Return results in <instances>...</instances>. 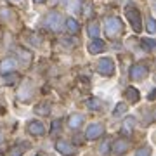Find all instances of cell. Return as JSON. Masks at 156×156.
<instances>
[{
	"label": "cell",
	"instance_id": "20",
	"mask_svg": "<svg viewBox=\"0 0 156 156\" xmlns=\"http://www.w3.org/2000/svg\"><path fill=\"white\" fill-rule=\"evenodd\" d=\"M19 80V75L16 73H9V75H4V83L5 85H14Z\"/></svg>",
	"mask_w": 156,
	"mask_h": 156
},
{
	"label": "cell",
	"instance_id": "30",
	"mask_svg": "<svg viewBox=\"0 0 156 156\" xmlns=\"http://www.w3.org/2000/svg\"><path fill=\"white\" fill-rule=\"evenodd\" d=\"M35 2H37V4H42V2H45V0H35Z\"/></svg>",
	"mask_w": 156,
	"mask_h": 156
},
{
	"label": "cell",
	"instance_id": "14",
	"mask_svg": "<svg viewBox=\"0 0 156 156\" xmlns=\"http://www.w3.org/2000/svg\"><path fill=\"white\" fill-rule=\"evenodd\" d=\"M82 123H83V116H82V115H71L69 120H68L69 128H80L82 127Z\"/></svg>",
	"mask_w": 156,
	"mask_h": 156
},
{
	"label": "cell",
	"instance_id": "31",
	"mask_svg": "<svg viewBox=\"0 0 156 156\" xmlns=\"http://www.w3.org/2000/svg\"><path fill=\"white\" fill-rule=\"evenodd\" d=\"M12 2H19V0H12Z\"/></svg>",
	"mask_w": 156,
	"mask_h": 156
},
{
	"label": "cell",
	"instance_id": "24",
	"mask_svg": "<svg viewBox=\"0 0 156 156\" xmlns=\"http://www.w3.org/2000/svg\"><path fill=\"white\" fill-rule=\"evenodd\" d=\"M147 31H149V33H154V31H156L154 19H153V17H149V19H147Z\"/></svg>",
	"mask_w": 156,
	"mask_h": 156
},
{
	"label": "cell",
	"instance_id": "4",
	"mask_svg": "<svg viewBox=\"0 0 156 156\" xmlns=\"http://www.w3.org/2000/svg\"><path fill=\"white\" fill-rule=\"evenodd\" d=\"M45 24H47L50 30H54V31H59V30H61V24H62L61 14H59V12H50L49 16L45 17Z\"/></svg>",
	"mask_w": 156,
	"mask_h": 156
},
{
	"label": "cell",
	"instance_id": "27",
	"mask_svg": "<svg viewBox=\"0 0 156 156\" xmlns=\"http://www.w3.org/2000/svg\"><path fill=\"white\" fill-rule=\"evenodd\" d=\"M57 127H59V122H54V123H52V134H56Z\"/></svg>",
	"mask_w": 156,
	"mask_h": 156
},
{
	"label": "cell",
	"instance_id": "5",
	"mask_svg": "<svg viewBox=\"0 0 156 156\" xmlns=\"http://www.w3.org/2000/svg\"><path fill=\"white\" fill-rule=\"evenodd\" d=\"M102 132H104V127L101 125V123H92V125H89L87 127V132H85V137L90 140L97 139V137H101L102 135Z\"/></svg>",
	"mask_w": 156,
	"mask_h": 156
},
{
	"label": "cell",
	"instance_id": "12",
	"mask_svg": "<svg viewBox=\"0 0 156 156\" xmlns=\"http://www.w3.org/2000/svg\"><path fill=\"white\" fill-rule=\"evenodd\" d=\"M104 49V40H101V38H94L92 42H90V45H89V52L90 54H99L101 50Z\"/></svg>",
	"mask_w": 156,
	"mask_h": 156
},
{
	"label": "cell",
	"instance_id": "18",
	"mask_svg": "<svg viewBox=\"0 0 156 156\" xmlns=\"http://www.w3.org/2000/svg\"><path fill=\"white\" fill-rule=\"evenodd\" d=\"M87 33L92 37V38H97L101 33V28H99V24H95V23H90L89 26H87Z\"/></svg>",
	"mask_w": 156,
	"mask_h": 156
},
{
	"label": "cell",
	"instance_id": "28",
	"mask_svg": "<svg viewBox=\"0 0 156 156\" xmlns=\"http://www.w3.org/2000/svg\"><path fill=\"white\" fill-rule=\"evenodd\" d=\"M154 94H156L154 90H151V92H149V95H147V97H149V101H153V99H154Z\"/></svg>",
	"mask_w": 156,
	"mask_h": 156
},
{
	"label": "cell",
	"instance_id": "6",
	"mask_svg": "<svg viewBox=\"0 0 156 156\" xmlns=\"http://www.w3.org/2000/svg\"><path fill=\"white\" fill-rule=\"evenodd\" d=\"M147 73H149V69H147L146 64H135L134 68H130V76H132V80H142V78L147 76Z\"/></svg>",
	"mask_w": 156,
	"mask_h": 156
},
{
	"label": "cell",
	"instance_id": "16",
	"mask_svg": "<svg viewBox=\"0 0 156 156\" xmlns=\"http://www.w3.org/2000/svg\"><path fill=\"white\" fill-rule=\"evenodd\" d=\"M125 95L128 97L130 102H137V101H139V90L134 89V87H128V89L125 90Z\"/></svg>",
	"mask_w": 156,
	"mask_h": 156
},
{
	"label": "cell",
	"instance_id": "22",
	"mask_svg": "<svg viewBox=\"0 0 156 156\" xmlns=\"http://www.w3.org/2000/svg\"><path fill=\"white\" fill-rule=\"evenodd\" d=\"M83 14L87 17H92V4H90V2H87L83 5Z\"/></svg>",
	"mask_w": 156,
	"mask_h": 156
},
{
	"label": "cell",
	"instance_id": "32",
	"mask_svg": "<svg viewBox=\"0 0 156 156\" xmlns=\"http://www.w3.org/2000/svg\"><path fill=\"white\" fill-rule=\"evenodd\" d=\"M38 156H40V154H38Z\"/></svg>",
	"mask_w": 156,
	"mask_h": 156
},
{
	"label": "cell",
	"instance_id": "1",
	"mask_svg": "<svg viewBox=\"0 0 156 156\" xmlns=\"http://www.w3.org/2000/svg\"><path fill=\"white\" fill-rule=\"evenodd\" d=\"M104 28H106V35H108V37H109V38H115V37H118V35L122 33L123 23H122L120 17L113 16V17H108V19H106Z\"/></svg>",
	"mask_w": 156,
	"mask_h": 156
},
{
	"label": "cell",
	"instance_id": "19",
	"mask_svg": "<svg viewBox=\"0 0 156 156\" xmlns=\"http://www.w3.org/2000/svg\"><path fill=\"white\" fill-rule=\"evenodd\" d=\"M125 113H127V104L125 102H118L116 108L113 109V116L118 118V116H122V115H125Z\"/></svg>",
	"mask_w": 156,
	"mask_h": 156
},
{
	"label": "cell",
	"instance_id": "26",
	"mask_svg": "<svg viewBox=\"0 0 156 156\" xmlns=\"http://www.w3.org/2000/svg\"><path fill=\"white\" fill-rule=\"evenodd\" d=\"M21 154H23V149H21V147H14V149L11 151V154H9V156H21Z\"/></svg>",
	"mask_w": 156,
	"mask_h": 156
},
{
	"label": "cell",
	"instance_id": "7",
	"mask_svg": "<svg viewBox=\"0 0 156 156\" xmlns=\"http://www.w3.org/2000/svg\"><path fill=\"white\" fill-rule=\"evenodd\" d=\"M16 68H17V62L12 57H5L4 61L0 62V73H2V76L4 75H9V73H14Z\"/></svg>",
	"mask_w": 156,
	"mask_h": 156
},
{
	"label": "cell",
	"instance_id": "11",
	"mask_svg": "<svg viewBox=\"0 0 156 156\" xmlns=\"http://www.w3.org/2000/svg\"><path fill=\"white\" fill-rule=\"evenodd\" d=\"M134 125H135V118L134 116H128L125 122H123V127H122V134L123 135H132V132H134Z\"/></svg>",
	"mask_w": 156,
	"mask_h": 156
},
{
	"label": "cell",
	"instance_id": "23",
	"mask_svg": "<svg viewBox=\"0 0 156 156\" xmlns=\"http://www.w3.org/2000/svg\"><path fill=\"white\" fill-rule=\"evenodd\" d=\"M135 156H151V149L149 147H140V149L135 153Z\"/></svg>",
	"mask_w": 156,
	"mask_h": 156
},
{
	"label": "cell",
	"instance_id": "13",
	"mask_svg": "<svg viewBox=\"0 0 156 156\" xmlns=\"http://www.w3.org/2000/svg\"><path fill=\"white\" fill-rule=\"evenodd\" d=\"M64 24H66V30L69 33H78V31H80V23H78L75 17H68Z\"/></svg>",
	"mask_w": 156,
	"mask_h": 156
},
{
	"label": "cell",
	"instance_id": "17",
	"mask_svg": "<svg viewBox=\"0 0 156 156\" xmlns=\"http://www.w3.org/2000/svg\"><path fill=\"white\" fill-rule=\"evenodd\" d=\"M87 108H89V109H92V111H101L102 104H101V101H99V99H95V97H90V99L87 101Z\"/></svg>",
	"mask_w": 156,
	"mask_h": 156
},
{
	"label": "cell",
	"instance_id": "8",
	"mask_svg": "<svg viewBox=\"0 0 156 156\" xmlns=\"http://www.w3.org/2000/svg\"><path fill=\"white\" fill-rule=\"evenodd\" d=\"M56 149H57V153H61L62 156H73L76 153V149H75L69 142H66V140H57Z\"/></svg>",
	"mask_w": 156,
	"mask_h": 156
},
{
	"label": "cell",
	"instance_id": "2",
	"mask_svg": "<svg viewBox=\"0 0 156 156\" xmlns=\"http://www.w3.org/2000/svg\"><path fill=\"white\" fill-rule=\"evenodd\" d=\"M125 16H127L128 23L132 24V28H134V31H140L142 30V23H140V12L137 7H134L132 4L130 5L125 7Z\"/></svg>",
	"mask_w": 156,
	"mask_h": 156
},
{
	"label": "cell",
	"instance_id": "15",
	"mask_svg": "<svg viewBox=\"0 0 156 156\" xmlns=\"http://www.w3.org/2000/svg\"><path fill=\"white\" fill-rule=\"evenodd\" d=\"M35 113L37 115H42V116H47L50 113V102H40L35 106Z\"/></svg>",
	"mask_w": 156,
	"mask_h": 156
},
{
	"label": "cell",
	"instance_id": "25",
	"mask_svg": "<svg viewBox=\"0 0 156 156\" xmlns=\"http://www.w3.org/2000/svg\"><path fill=\"white\" fill-rule=\"evenodd\" d=\"M108 149H109V142L106 140V142H102V146L99 147V153L101 154H108Z\"/></svg>",
	"mask_w": 156,
	"mask_h": 156
},
{
	"label": "cell",
	"instance_id": "3",
	"mask_svg": "<svg viewBox=\"0 0 156 156\" xmlns=\"http://www.w3.org/2000/svg\"><path fill=\"white\" fill-rule=\"evenodd\" d=\"M97 71L101 75H104V76H111L113 73H115V62H113V59L101 57L99 62H97Z\"/></svg>",
	"mask_w": 156,
	"mask_h": 156
},
{
	"label": "cell",
	"instance_id": "21",
	"mask_svg": "<svg viewBox=\"0 0 156 156\" xmlns=\"http://www.w3.org/2000/svg\"><path fill=\"white\" fill-rule=\"evenodd\" d=\"M142 45H144L146 49H154L156 42L154 40H151V38H142Z\"/></svg>",
	"mask_w": 156,
	"mask_h": 156
},
{
	"label": "cell",
	"instance_id": "10",
	"mask_svg": "<svg viewBox=\"0 0 156 156\" xmlns=\"http://www.w3.org/2000/svg\"><path fill=\"white\" fill-rule=\"evenodd\" d=\"M113 151L116 153V154H123L125 151H128V140L125 139H116L115 142H113Z\"/></svg>",
	"mask_w": 156,
	"mask_h": 156
},
{
	"label": "cell",
	"instance_id": "29",
	"mask_svg": "<svg viewBox=\"0 0 156 156\" xmlns=\"http://www.w3.org/2000/svg\"><path fill=\"white\" fill-rule=\"evenodd\" d=\"M2 140H4V135H2V132H0V142H2Z\"/></svg>",
	"mask_w": 156,
	"mask_h": 156
},
{
	"label": "cell",
	"instance_id": "9",
	"mask_svg": "<svg viewBox=\"0 0 156 156\" xmlns=\"http://www.w3.org/2000/svg\"><path fill=\"white\" fill-rule=\"evenodd\" d=\"M28 132L31 135H42L45 132V127L44 123H40L38 120H33V122L28 123Z\"/></svg>",
	"mask_w": 156,
	"mask_h": 156
}]
</instances>
